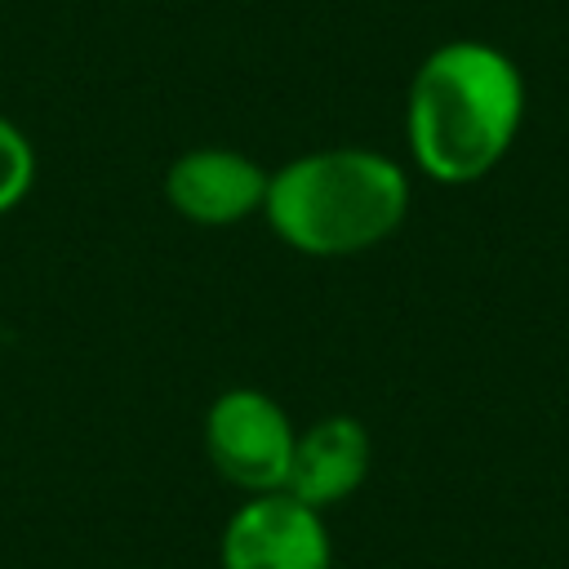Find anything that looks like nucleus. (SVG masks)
<instances>
[{
  "label": "nucleus",
  "instance_id": "nucleus-1",
  "mask_svg": "<svg viewBox=\"0 0 569 569\" xmlns=\"http://www.w3.org/2000/svg\"><path fill=\"white\" fill-rule=\"evenodd\" d=\"M525 120V76L489 40L436 44L405 93V142L440 187L480 182L502 164Z\"/></svg>",
  "mask_w": 569,
  "mask_h": 569
},
{
  "label": "nucleus",
  "instance_id": "nucleus-2",
  "mask_svg": "<svg viewBox=\"0 0 569 569\" xmlns=\"http://www.w3.org/2000/svg\"><path fill=\"white\" fill-rule=\"evenodd\" d=\"M409 173L373 147H320L267 178V227L302 258H351L400 231Z\"/></svg>",
  "mask_w": 569,
  "mask_h": 569
},
{
  "label": "nucleus",
  "instance_id": "nucleus-3",
  "mask_svg": "<svg viewBox=\"0 0 569 569\" xmlns=\"http://www.w3.org/2000/svg\"><path fill=\"white\" fill-rule=\"evenodd\" d=\"M298 427L289 409L258 387H227L204 413V453L240 493H276L289 480Z\"/></svg>",
  "mask_w": 569,
  "mask_h": 569
},
{
  "label": "nucleus",
  "instance_id": "nucleus-4",
  "mask_svg": "<svg viewBox=\"0 0 569 569\" xmlns=\"http://www.w3.org/2000/svg\"><path fill=\"white\" fill-rule=\"evenodd\" d=\"M218 560L222 569H333L325 511L284 489L253 493L227 516Z\"/></svg>",
  "mask_w": 569,
  "mask_h": 569
},
{
  "label": "nucleus",
  "instance_id": "nucleus-5",
  "mask_svg": "<svg viewBox=\"0 0 569 569\" xmlns=\"http://www.w3.org/2000/svg\"><path fill=\"white\" fill-rule=\"evenodd\" d=\"M267 178L249 151L236 147H191L164 169V200L178 218L196 227H236L267 204Z\"/></svg>",
  "mask_w": 569,
  "mask_h": 569
},
{
  "label": "nucleus",
  "instance_id": "nucleus-6",
  "mask_svg": "<svg viewBox=\"0 0 569 569\" xmlns=\"http://www.w3.org/2000/svg\"><path fill=\"white\" fill-rule=\"evenodd\" d=\"M369 462H373V445H369L365 422L351 413H325L298 427L284 493H293L298 502L316 511H329L365 485Z\"/></svg>",
  "mask_w": 569,
  "mask_h": 569
},
{
  "label": "nucleus",
  "instance_id": "nucleus-7",
  "mask_svg": "<svg viewBox=\"0 0 569 569\" xmlns=\"http://www.w3.org/2000/svg\"><path fill=\"white\" fill-rule=\"evenodd\" d=\"M36 187V147L31 138L0 116V213L18 209Z\"/></svg>",
  "mask_w": 569,
  "mask_h": 569
}]
</instances>
